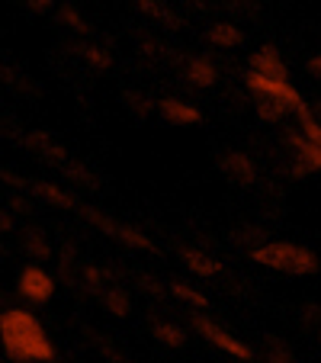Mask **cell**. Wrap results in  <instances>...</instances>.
Masks as SVG:
<instances>
[{"label":"cell","mask_w":321,"mask_h":363,"mask_svg":"<svg viewBox=\"0 0 321 363\" xmlns=\"http://www.w3.org/2000/svg\"><path fill=\"white\" fill-rule=\"evenodd\" d=\"M0 350L16 363H52L55 344L42 328L39 315L29 308H4L0 312Z\"/></svg>","instance_id":"1"},{"label":"cell","mask_w":321,"mask_h":363,"mask_svg":"<svg viewBox=\"0 0 321 363\" xmlns=\"http://www.w3.org/2000/svg\"><path fill=\"white\" fill-rule=\"evenodd\" d=\"M251 261L266 270L289 274V277H308L318 270L315 251L295 245V241H260V245L251 247Z\"/></svg>","instance_id":"2"},{"label":"cell","mask_w":321,"mask_h":363,"mask_svg":"<svg viewBox=\"0 0 321 363\" xmlns=\"http://www.w3.org/2000/svg\"><path fill=\"white\" fill-rule=\"evenodd\" d=\"M244 84L251 87V94H257V100L280 103V106H286V113H295V116H302V113L308 110V103L302 100V94L293 87V84L266 81V77H257V74H251V71H247Z\"/></svg>","instance_id":"3"},{"label":"cell","mask_w":321,"mask_h":363,"mask_svg":"<svg viewBox=\"0 0 321 363\" xmlns=\"http://www.w3.org/2000/svg\"><path fill=\"white\" fill-rule=\"evenodd\" d=\"M193 325H196V331L203 335V341H209L212 347H219V350H225V354H232L235 360H251V357H254V350L247 347L244 341H238L235 335H228L225 328H219V325L209 322L205 315H196V318H193Z\"/></svg>","instance_id":"4"},{"label":"cell","mask_w":321,"mask_h":363,"mask_svg":"<svg viewBox=\"0 0 321 363\" xmlns=\"http://www.w3.org/2000/svg\"><path fill=\"white\" fill-rule=\"evenodd\" d=\"M20 296L26 302H33V306L48 302L55 296V280H52V274H48L45 267H39V264H29L20 274Z\"/></svg>","instance_id":"5"},{"label":"cell","mask_w":321,"mask_h":363,"mask_svg":"<svg viewBox=\"0 0 321 363\" xmlns=\"http://www.w3.org/2000/svg\"><path fill=\"white\" fill-rule=\"evenodd\" d=\"M87 216L90 222H94L96 228H103L106 235H113L116 241H123V245H129V247H135V251H151L154 247V241L148 238V235H142L138 228H129V225H123V222H116V219H110V216H103V213H96V209H87Z\"/></svg>","instance_id":"6"},{"label":"cell","mask_w":321,"mask_h":363,"mask_svg":"<svg viewBox=\"0 0 321 363\" xmlns=\"http://www.w3.org/2000/svg\"><path fill=\"white\" fill-rule=\"evenodd\" d=\"M286 145L293 148V155H295V164H293L295 177H305V174H312V171H321V145L302 138L295 129L286 132Z\"/></svg>","instance_id":"7"},{"label":"cell","mask_w":321,"mask_h":363,"mask_svg":"<svg viewBox=\"0 0 321 363\" xmlns=\"http://www.w3.org/2000/svg\"><path fill=\"white\" fill-rule=\"evenodd\" d=\"M251 74L266 77V81H283V84H289V68H286V62H283L280 52H276V48H270V45L257 48V52L251 55Z\"/></svg>","instance_id":"8"},{"label":"cell","mask_w":321,"mask_h":363,"mask_svg":"<svg viewBox=\"0 0 321 363\" xmlns=\"http://www.w3.org/2000/svg\"><path fill=\"white\" fill-rule=\"evenodd\" d=\"M219 167H222V174H225L228 180H235L238 186L257 184V167H254V161L247 158L244 151H228V155H222Z\"/></svg>","instance_id":"9"},{"label":"cell","mask_w":321,"mask_h":363,"mask_svg":"<svg viewBox=\"0 0 321 363\" xmlns=\"http://www.w3.org/2000/svg\"><path fill=\"white\" fill-rule=\"evenodd\" d=\"M161 116L167 119V123L174 125H196L203 123V113H199V106H193V103L186 100H177V96H167V100H161Z\"/></svg>","instance_id":"10"},{"label":"cell","mask_w":321,"mask_h":363,"mask_svg":"<svg viewBox=\"0 0 321 363\" xmlns=\"http://www.w3.org/2000/svg\"><path fill=\"white\" fill-rule=\"evenodd\" d=\"M184 74H186V81H190L193 87H212L215 77H219V68H215L205 55H193L190 62H186Z\"/></svg>","instance_id":"11"},{"label":"cell","mask_w":321,"mask_h":363,"mask_svg":"<svg viewBox=\"0 0 321 363\" xmlns=\"http://www.w3.org/2000/svg\"><path fill=\"white\" fill-rule=\"evenodd\" d=\"M180 257H184V264L196 277H219L222 274V264L215 261V257H209V254H203V251H190V247H184Z\"/></svg>","instance_id":"12"},{"label":"cell","mask_w":321,"mask_h":363,"mask_svg":"<svg viewBox=\"0 0 321 363\" xmlns=\"http://www.w3.org/2000/svg\"><path fill=\"white\" fill-rule=\"evenodd\" d=\"M241 29L235 26V23H215V26L209 29V42L212 45H219V48H235V45H241Z\"/></svg>","instance_id":"13"},{"label":"cell","mask_w":321,"mask_h":363,"mask_svg":"<svg viewBox=\"0 0 321 363\" xmlns=\"http://www.w3.org/2000/svg\"><path fill=\"white\" fill-rule=\"evenodd\" d=\"M151 335H154L161 344H167V347H180V344L186 341V331L174 322H157L154 328H151Z\"/></svg>","instance_id":"14"},{"label":"cell","mask_w":321,"mask_h":363,"mask_svg":"<svg viewBox=\"0 0 321 363\" xmlns=\"http://www.w3.org/2000/svg\"><path fill=\"white\" fill-rule=\"evenodd\" d=\"M171 293L177 296L180 302L193 306V308H205V306H209V296L199 293V289H193V286H186V283H171Z\"/></svg>","instance_id":"15"},{"label":"cell","mask_w":321,"mask_h":363,"mask_svg":"<svg viewBox=\"0 0 321 363\" xmlns=\"http://www.w3.org/2000/svg\"><path fill=\"white\" fill-rule=\"evenodd\" d=\"M299 125H302V129H299L302 138H308V142L321 145V123H318V116H315L312 110L302 113V116H299Z\"/></svg>","instance_id":"16"},{"label":"cell","mask_w":321,"mask_h":363,"mask_svg":"<svg viewBox=\"0 0 321 363\" xmlns=\"http://www.w3.org/2000/svg\"><path fill=\"white\" fill-rule=\"evenodd\" d=\"M103 306L110 308L113 315H129V299H125V293L123 289H106V293H103Z\"/></svg>","instance_id":"17"},{"label":"cell","mask_w":321,"mask_h":363,"mask_svg":"<svg viewBox=\"0 0 321 363\" xmlns=\"http://www.w3.org/2000/svg\"><path fill=\"white\" fill-rule=\"evenodd\" d=\"M35 193H39V196H45L48 203H55V206H74V196H71V193L58 190V186H52V184H39V186H35Z\"/></svg>","instance_id":"18"},{"label":"cell","mask_w":321,"mask_h":363,"mask_svg":"<svg viewBox=\"0 0 321 363\" xmlns=\"http://www.w3.org/2000/svg\"><path fill=\"white\" fill-rule=\"evenodd\" d=\"M257 116L264 119V123H280V119L286 116V106L270 103V100H257Z\"/></svg>","instance_id":"19"},{"label":"cell","mask_w":321,"mask_h":363,"mask_svg":"<svg viewBox=\"0 0 321 363\" xmlns=\"http://www.w3.org/2000/svg\"><path fill=\"white\" fill-rule=\"evenodd\" d=\"M81 55L87 58V62L94 65V68H100V71H106V68L113 65V62H110V55H106L103 48H96V45H84V48H81Z\"/></svg>","instance_id":"20"},{"label":"cell","mask_w":321,"mask_h":363,"mask_svg":"<svg viewBox=\"0 0 321 363\" xmlns=\"http://www.w3.org/2000/svg\"><path fill=\"white\" fill-rule=\"evenodd\" d=\"M58 20L68 23V26L77 29V33H87V20H84V16L77 13L74 7H62V10H58Z\"/></svg>","instance_id":"21"},{"label":"cell","mask_w":321,"mask_h":363,"mask_svg":"<svg viewBox=\"0 0 321 363\" xmlns=\"http://www.w3.org/2000/svg\"><path fill=\"white\" fill-rule=\"evenodd\" d=\"M138 10L148 16H157L161 23H174V16L167 13V10H161V4H154V0H138Z\"/></svg>","instance_id":"22"},{"label":"cell","mask_w":321,"mask_h":363,"mask_svg":"<svg viewBox=\"0 0 321 363\" xmlns=\"http://www.w3.org/2000/svg\"><path fill=\"white\" fill-rule=\"evenodd\" d=\"M266 363H295L293 357H289L286 347H280V344H274V347L266 350Z\"/></svg>","instance_id":"23"},{"label":"cell","mask_w":321,"mask_h":363,"mask_svg":"<svg viewBox=\"0 0 321 363\" xmlns=\"http://www.w3.org/2000/svg\"><path fill=\"white\" fill-rule=\"evenodd\" d=\"M29 247H33V254H39V257L48 254V245L42 241V235H29Z\"/></svg>","instance_id":"24"},{"label":"cell","mask_w":321,"mask_h":363,"mask_svg":"<svg viewBox=\"0 0 321 363\" xmlns=\"http://www.w3.org/2000/svg\"><path fill=\"white\" fill-rule=\"evenodd\" d=\"M29 7H33V10H39V13H45V10H48V7H55V4H52V0H39V4H35V0H33Z\"/></svg>","instance_id":"25"},{"label":"cell","mask_w":321,"mask_h":363,"mask_svg":"<svg viewBox=\"0 0 321 363\" xmlns=\"http://www.w3.org/2000/svg\"><path fill=\"white\" fill-rule=\"evenodd\" d=\"M308 68H312V71H315V74H321V52H318V55H315V58H312V62H308Z\"/></svg>","instance_id":"26"},{"label":"cell","mask_w":321,"mask_h":363,"mask_svg":"<svg viewBox=\"0 0 321 363\" xmlns=\"http://www.w3.org/2000/svg\"><path fill=\"white\" fill-rule=\"evenodd\" d=\"M318 123H321V103H318Z\"/></svg>","instance_id":"27"},{"label":"cell","mask_w":321,"mask_h":363,"mask_svg":"<svg viewBox=\"0 0 321 363\" xmlns=\"http://www.w3.org/2000/svg\"><path fill=\"white\" fill-rule=\"evenodd\" d=\"M0 363H4V350H0Z\"/></svg>","instance_id":"28"},{"label":"cell","mask_w":321,"mask_h":363,"mask_svg":"<svg viewBox=\"0 0 321 363\" xmlns=\"http://www.w3.org/2000/svg\"><path fill=\"white\" fill-rule=\"evenodd\" d=\"M0 312H4V306H0Z\"/></svg>","instance_id":"29"}]
</instances>
